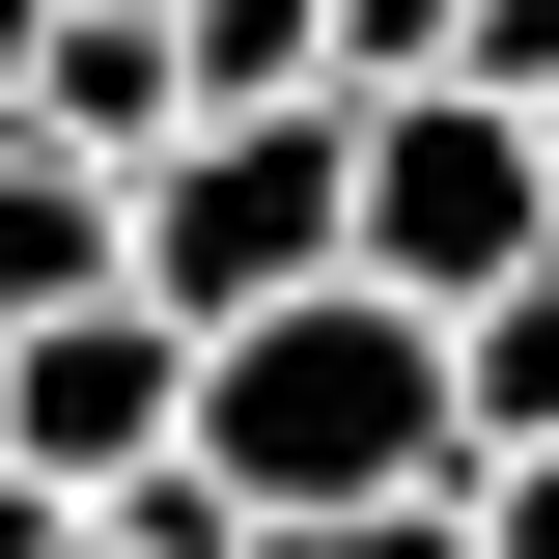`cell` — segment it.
<instances>
[{
  "mask_svg": "<svg viewBox=\"0 0 559 559\" xmlns=\"http://www.w3.org/2000/svg\"><path fill=\"white\" fill-rule=\"evenodd\" d=\"M448 503H476V559H559V448H476Z\"/></svg>",
  "mask_w": 559,
  "mask_h": 559,
  "instance_id": "9",
  "label": "cell"
},
{
  "mask_svg": "<svg viewBox=\"0 0 559 559\" xmlns=\"http://www.w3.org/2000/svg\"><path fill=\"white\" fill-rule=\"evenodd\" d=\"M448 364H476V448H559V252L503 308H448Z\"/></svg>",
  "mask_w": 559,
  "mask_h": 559,
  "instance_id": "7",
  "label": "cell"
},
{
  "mask_svg": "<svg viewBox=\"0 0 559 559\" xmlns=\"http://www.w3.org/2000/svg\"><path fill=\"white\" fill-rule=\"evenodd\" d=\"M532 140H559V112H532Z\"/></svg>",
  "mask_w": 559,
  "mask_h": 559,
  "instance_id": "13",
  "label": "cell"
},
{
  "mask_svg": "<svg viewBox=\"0 0 559 559\" xmlns=\"http://www.w3.org/2000/svg\"><path fill=\"white\" fill-rule=\"evenodd\" d=\"M168 57H197V112H364L336 84V0H168Z\"/></svg>",
  "mask_w": 559,
  "mask_h": 559,
  "instance_id": "6",
  "label": "cell"
},
{
  "mask_svg": "<svg viewBox=\"0 0 559 559\" xmlns=\"http://www.w3.org/2000/svg\"><path fill=\"white\" fill-rule=\"evenodd\" d=\"M252 559H476V503H336V532H252Z\"/></svg>",
  "mask_w": 559,
  "mask_h": 559,
  "instance_id": "8",
  "label": "cell"
},
{
  "mask_svg": "<svg viewBox=\"0 0 559 559\" xmlns=\"http://www.w3.org/2000/svg\"><path fill=\"white\" fill-rule=\"evenodd\" d=\"M532 252H559L532 84H392V112H364V280H392V308H503Z\"/></svg>",
  "mask_w": 559,
  "mask_h": 559,
  "instance_id": "3",
  "label": "cell"
},
{
  "mask_svg": "<svg viewBox=\"0 0 559 559\" xmlns=\"http://www.w3.org/2000/svg\"><path fill=\"white\" fill-rule=\"evenodd\" d=\"M308 280H364V112H197L168 168H140V308L252 336V308H308Z\"/></svg>",
  "mask_w": 559,
  "mask_h": 559,
  "instance_id": "2",
  "label": "cell"
},
{
  "mask_svg": "<svg viewBox=\"0 0 559 559\" xmlns=\"http://www.w3.org/2000/svg\"><path fill=\"white\" fill-rule=\"evenodd\" d=\"M476 84H532V112H559V0H476Z\"/></svg>",
  "mask_w": 559,
  "mask_h": 559,
  "instance_id": "11",
  "label": "cell"
},
{
  "mask_svg": "<svg viewBox=\"0 0 559 559\" xmlns=\"http://www.w3.org/2000/svg\"><path fill=\"white\" fill-rule=\"evenodd\" d=\"M0 448H28L57 503L197 476V308H57V336H0Z\"/></svg>",
  "mask_w": 559,
  "mask_h": 559,
  "instance_id": "4",
  "label": "cell"
},
{
  "mask_svg": "<svg viewBox=\"0 0 559 559\" xmlns=\"http://www.w3.org/2000/svg\"><path fill=\"white\" fill-rule=\"evenodd\" d=\"M57 308H140V168L0 112V336H57Z\"/></svg>",
  "mask_w": 559,
  "mask_h": 559,
  "instance_id": "5",
  "label": "cell"
},
{
  "mask_svg": "<svg viewBox=\"0 0 559 559\" xmlns=\"http://www.w3.org/2000/svg\"><path fill=\"white\" fill-rule=\"evenodd\" d=\"M57 28H84V0H0V112H28V84H57Z\"/></svg>",
  "mask_w": 559,
  "mask_h": 559,
  "instance_id": "12",
  "label": "cell"
},
{
  "mask_svg": "<svg viewBox=\"0 0 559 559\" xmlns=\"http://www.w3.org/2000/svg\"><path fill=\"white\" fill-rule=\"evenodd\" d=\"M0 559H112V503H57L28 448H0Z\"/></svg>",
  "mask_w": 559,
  "mask_h": 559,
  "instance_id": "10",
  "label": "cell"
},
{
  "mask_svg": "<svg viewBox=\"0 0 559 559\" xmlns=\"http://www.w3.org/2000/svg\"><path fill=\"white\" fill-rule=\"evenodd\" d=\"M197 476L252 503V532L448 503V476H476V364H448V308H392V280H308V308L197 336Z\"/></svg>",
  "mask_w": 559,
  "mask_h": 559,
  "instance_id": "1",
  "label": "cell"
}]
</instances>
